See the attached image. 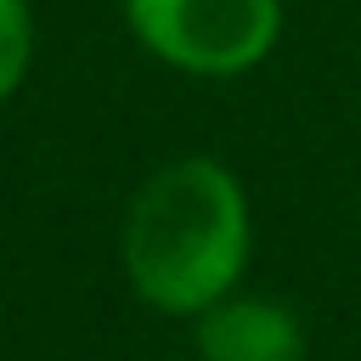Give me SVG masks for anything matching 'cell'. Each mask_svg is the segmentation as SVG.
<instances>
[{
	"label": "cell",
	"mask_w": 361,
	"mask_h": 361,
	"mask_svg": "<svg viewBox=\"0 0 361 361\" xmlns=\"http://www.w3.org/2000/svg\"><path fill=\"white\" fill-rule=\"evenodd\" d=\"M248 265V203L226 164L175 158L141 180L124 214V271L152 310L197 316Z\"/></svg>",
	"instance_id": "obj_1"
},
{
	"label": "cell",
	"mask_w": 361,
	"mask_h": 361,
	"mask_svg": "<svg viewBox=\"0 0 361 361\" xmlns=\"http://www.w3.org/2000/svg\"><path fill=\"white\" fill-rule=\"evenodd\" d=\"M124 17L158 62L203 79L259 68L282 28L276 0H124Z\"/></svg>",
	"instance_id": "obj_2"
},
{
	"label": "cell",
	"mask_w": 361,
	"mask_h": 361,
	"mask_svg": "<svg viewBox=\"0 0 361 361\" xmlns=\"http://www.w3.org/2000/svg\"><path fill=\"white\" fill-rule=\"evenodd\" d=\"M197 355L203 361H299L305 327L288 305L259 293H220L197 310Z\"/></svg>",
	"instance_id": "obj_3"
},
{
	"label": "cell",
	"mask_w": 361,
	"mask_h": 361,
	"mask_svg": "<svg viewBox=\"0 0 361 361\" xmlns=\"http://www.w3.org/2000/svg\"><path fill=\"white\" fill-rule=\"evenodd\" d=\"M34 56V23H28V0H0V102L23 85Z\"/></svg>",
	"instance_id": "obj_4"
}]
</instances>
